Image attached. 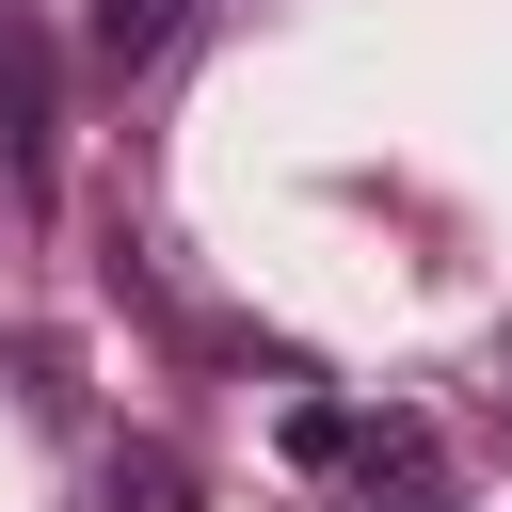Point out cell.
<instances>
[{
    "label": "cell",
    "instance_id": "2",
    "mask_svg": "<svg viewBox=\"0 0 512 512\" xmlns=\"http://www.w3.org/2000/svg\"><path fill=\"white\" fill-rule=\"evenodd\" d=\"M336 480H352V496H400V480H432V432H416V416H352V432H336Z\"/></svg>",
    "mask_w": 512,
    "mask_h": 512
},
{
    "label": "cell",
    "instance_id": "5",
    "mask_svg": "<svg viewBox=\"0 0 512 512\" xmlns=\"http://www.w3.org/2000/svg\"><path fill=\"white\" fill-rule=\"evenodd\" d=\"M496 400H512V336H496Z\"/></svg>",
    "mask_w": 512,
    "mask_h": 512
},
{
    "label": "cell",
    "instance_id": "3",
    "mask_svg": "<svg viewBox=\"0 0 512 512\" xmlns=\"http://www.w3.org/2000/svg\"><path fill=\"white\" fill-rule=\"evenodd\" d=\"M176 16H192V0H96L80 32H96V64H160V48H176Z\"/></svg>",
    "mask_w": 512,
    "mask_h": 512
},
{
    "label": "cell",
    "instance_id": "1",
    "mask_svg": "<svg viewBox=\"0 0 512 512\" xmlns=\"http://www.w3.org/2000/svg\"><path fill=\"white\" fill-rule=\"evenodd\" d=\"M48 128H64V64H48L32 16H0V144H16V176H48Z\"/></svg>",
    "mask_w": 512,
    "mask_h": 512
},
{
    "label": "cell",
    "instance_id": "4",
    "mask_svg": "<svg viewBox=\"0 0 512 512\" xmlns=\"http://www.w3.org/2000/svg\"><path fill=\"white\" fill-rule=\"evenodd\" d=\"M368 512H448V496H432V480H400V496H368Z\"/></svg>",
    "mask_w": 512,
    "mask_h": 512
}]
</instances>
